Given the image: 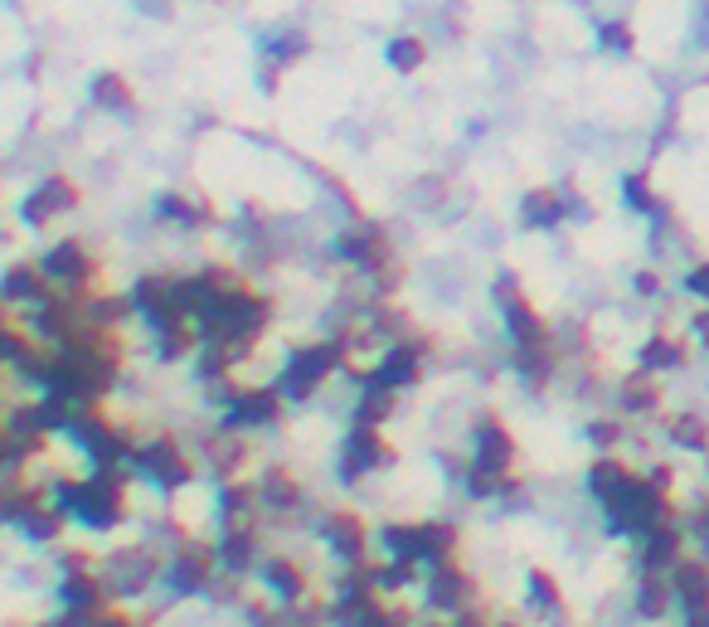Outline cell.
I'll return each mask as SVG.
<instances>
[{"instance_id": "1", "label": "cell", "mask_w": 709, "mask_h": 627, "mask_svg": "<svg viewBox=\"0 0 709 627\" xmlns=\"http://www.w3.org/2000/svg\"><path fill=\"white\" fill-rule=\"evenodd\" d=\"M49 501L93 535H112L131 521V472H88V477H54Z\"/></svg>"}, {"instance_id": "2", "label": "cell", "mask_w": 709, "mask_h": 627, "mask_svg": "<svg viewBox=\"0 0 709 627\" xmlns=\"http://www.w3.org/2000/svg\"><path fill=\"white\" fill-rule=\"evenodd\" d=\"M341 369H351V335H321V341L291 345L273 385L287 404H307V399H317Z\"/></svg>"}, {"instance_id": "3", "label": "cell", "mask_w": 709, "mask_h": 627, "mask_svg": "<svg viewBox=\"0 0 709 627\" xmlns=\"http://www.w3.org/2000/svg\"><path fill=\"white\" fill-rule=\"evenodd\" d=\"M375 550L385 559H403L413 569H437L453 565L461 550V531L453 521H385L375 531Z\"/></svg>"}, {"instance_id": "4", "label": "cell", "mask_w": 709, "mask_h": 627, "mask_svg": "<svg viewBox=\"0 0 709 627\" xmlns=\"http://www.w3.org/2000/svg\"><path fill=\"white\" fill-rule=\"evenodd\" d=\"M131 477L151 481L161 497H180V491L199 477V453L180 443L175 433H151V438H141L137 453H131Z\"/></svg>"}, {"instance_id": "5", "label": "cell", "mask_w": 709, "mask_h": 627, "mask_svg": "<svg viewBox=\"0 0 709 627\" xmlns=\"http://www.w3.org/2000/svg\"><path fill=\"white\" fill-rule=\"evenodd\" d=\"M98 574L112 593V603L122 598H137L151 584H161L165 574V555L151 550V540H137V545H117L112 555H98Z\"/></svg>"}, {"instance_id": "6", "label": "cell", "mask_w": 709, "mask_h": 627, "mask_svg": "<svg viewBox=\"0 0 709 627\" xmlns=\"http://www.w3.org/2000/svg\"><path fill=\"white\" fill-rule=\"evenodd\" d=\"M161 584L171 589V598H205V593H214V584H219V555H214V540L180 535L175 550L165 555Z\"/></svg>"}, {"instance_id": "7", "label": "cell", "mask_w": 709, "mask_h": 627, "mask_svg": "<svg viewBox=\"0 0 709 627\" xmlns=\"http://www.w3.org/2000/svg\"><path fill=\"white\" fill-rule=\"evenodd\" d=\"M287 399L277 395V385H233L219 399V429L224 433H258L283 423Z\"/></svg>"}, {"instance_id": "8", "label": "cell", "mask_w": 709, "mask_h": 627, "mask_svg": "<svg viewBox=\"0 0 709 627\" xmlns=\"http://www.w3.org/2000/svg\"><path fill=\"white\" fill-rule=\"evenodd\" d=\"M399 463V447L385 438V429H359L351 423L341 438V463H335V477L345 481V487H359V481L389 472V467Z\"/></svg>"}, {"instance_id": "9", "label": "cell", "mask_w": 709, "mask_h": 627, "mask_svg": "<svg viewBox=\"0 0 709 627\" xmlns=\"http://www.w3.org/2000/svg\"><path fill=\"white\" fill-rule=\"evenodd\" d=\"M39 273L49 277L54 293H93V283L103 277V263L88 253L83 239H59L39 253Z\"/></svg>"}, {"instance_id": "10", "label": "cell", "mask_w": 709, "mask_h": 627, "mask_svg": "<svg viewBox=\"0 0 709 627\" xmlns=\"http://www.w3.org/2000/svg\"><path fill=\"white\" fill-rule=\"evenodd\" d=\"M317 540L341 559L345 569H359L365 559H375V531L365 525V516L351 506H335L317 521Z\"/></svg>"}, {"instance_id": "11", "label": "cell", "mask_w": 709, "mask_h": 627, "mask_svg": "<svg viewBox=\"0 0 709 627\" xmlns=\"http://www.w3.org/2000/svg\"><path fill=\"white\" fill-rule=\"evenodd\" d=\"M423 365H427V341H393L375 355V365H369L355 385H375V389L403 395V389H413L423 379Z\"/></svg>"}, {"instance_id": "12", "label": "cell", "mask_w": 709, "mask_h": 627, "mask_svg": "<svg viewBox=\"0 0 709 627\" xmlns=\"http://www.w3.org/2000/svg\"><path fill=\"white\" fill-rule=\"evenodd\" d=\"M423 603H427V613H437V618H461L467 608H481V593H477V579L467 574V569L457 565H437V569H427L423 574Z\"/></svg>"}, {"instance_id": "13", "label": "cell", "mask_w": 709, "mask_h": 627, "mask_svg": "<svg viewBox=\"0 0 709 627\" xmlns=\"http://www.w3.org/2000/svg\"><path fill=\"white\" fill-rule=\"evenodd\" d=\"M83 205V190H78L73 175H44V181L20 200V224L25 229H49L54 219L73 215Z\"/></svg>"}, {"instance_id": "14", "label": "cell", "mask_w": 709, "mask_h": 627, "mask_svg": "<svg viewBox=\"0 0 709 627\" xmlns=\"http://www.w3.org/2000/svg\"><path fill=\"white\" fill-rule=\"evenodd\" d=\"M471 467H487V472H515L521 463V443H515L511 423L501 413H477L471 423Z\"/></svg>"}, {"instance_id": "15", "label": "cell", "mask_w": 709, "mask_h": 627, "mask_svg": "<svg viewBox=\"0 0 709 627\" xmlns=\"http://www.w3.org/2000/svg\"><path fill=\"white\" fill-rule=\"evenodd\" d=\"M214 555H219V574L224 579H253L258 565L267 559L263 525H229V531H219Z\"/></svg>"}, {"instance_id": "16", "label": "cell", "mask_w": 709, "mask_h": 627, "mask_svg": "<svg viewBox=\"0 0 709 627\" xmlns=\"http://www.w3.org/2000/svg\"><path fill=\"white\" fill-rule=\"evenodd\" d=\"M613 404H617V413H622L627 423H632V419L651 423V419H661V413H666V385H661V375H647V369L632 365L613 385Z\"/></svg>"}, {"instance_id": "17", "label": "cell", "mask_w": 709, "mask_h": 627, "mask_svg": "<svg viewBox=\"0 0 709 627\" xmlns=\"http://www.w3.org/2000/svg\"><path fill=\"white\" fill-rule=\"evenodd\" d=\"M258 584L267 589V598H273L277 608H301V603L311 598V574L301 569V559H291V555H267L263 565H258Z\"/></svg>"}, {"instance_id": "18", "label": "cell", "mask_w": 709, "mask_h": 627, "mask_svg": "<svg viewBox=\"0 0 709 627\" xmlns=\"http://www.w3.org/2000/svg\"><path fill=\"white\" fill-rule=\"evenodd\" d=\"M49 297H54V287H49V277L39 273L35 259H20V263H5V267H0V301H5V307L35 311V307H44Z\"/></svg>"}, {"instance_id": "19", "label": "cell", "mask_w": 709, "mask_h": 627, "mask_svg": "<svg viewBox=\"0 0 709 627\" xmlns=\"http://www.w3.org/2000/svg\"><path fill=\"white\" fill-rule=\"evenodd\" d=\"M258 501H263V516H297L307 506V487H301V477L291 467L273 463L258 472Z\"/></svg>"}, {"instance_id": "20", "label": "cell", "mask_w": 709, "mask_h": 627, "mask_svg": "<svg viewBox=\"0 0 709 627\" xmlns=\"http://www.w3.org/2000/svg\"><path fill=\"white\" fill-rule=\"evenodd\" d=\"M695 345L685 341V331H651L647 341L637 345V369H647V375H681L685 365H690Z\"/></svg>"}, {"instance_id": "21", "label": "cell", "mask_w": 709, "mask_h": 627, "mask_svg": "<svg viewBox=\"0 0 709 627\" xmlns=\"http://www.w3.org/2000/svg\"><path fill=\"white\" fill-rule=\"evenodd\" d=\"M59 603L69 613H107V608H117L98 569H69V574L59 579Z\"/></svg>"}, {"instance_id": "22", "label": "cell", "mask_w": 709, "mask_h": 627, "mask_svg": "<svg viewBox=\"0 0 709 627\" xmlns=\"http://www.w3.org/2000/svg\"><path fill=\"white\" fill-rule=\"evenodd\" d=\"M661 438H666L675 453L705 457L709 453V419H705V413H695V409L661 413Z\"/></svg>"}, {"instance_id": "23", "label": "cell", "mask_w": 709, "mask_h": 627, "mask_svg": "<svg viewBox=\"0 0 709 627\" xmlns=\"http://www.w3.org/2000/svg\"><path fill=\"white\" fill-rule=\"evenodd\" d=\"M88 98H93V107H103V112H137V88L127 83V73L122 69H103V73H93V83H88Z\"/></svg>"}, {"instance_id": "24", "label": "cell", "mask_w": 709, "mask_h": 627, "mask_svg": "<svg viewBox=\"0 0 709 627\" xmlns=\"http://www.w3.org/2000/svg\"><path fill=\"white\" fill-rule=\"evenodd\" d=\"M15 531L25 535L30 545H59L64 535H69V516H64L54 501H39L35 511H25V516H20Z\"/></svg>"}, {"instance_id": "25", "label": "cell", "mask_w": 709, "mask_h": 627, "mask_svg": "<svg viewBox=\"0 0 709 627\" xmlns=\"http://www.w3.org/2000/svg\"><path fill=\"white\" fill-rule=\"evenodd\" d=\"M622 205L632 209V215H641V219L671 215V205L661 200V190H656V181H651V171H627L622 175Z\"/></svg>"}, {"instance_id": "26", "label": "cell", "mask_w": 709, "mask_h": 627, "mask_svg": "<svg viewBox=\"0 0 709 627\" xmlns=\"http://www.w3.org/2000/svg\"><path fill=\"white\" fill-rule=\"evenodd\" d=\"M525 603H530L535 618H564V589H559V579L539 565L525 574Z\"/></svg>"}, {"instance_id": "27", "label": "cell", "mask_w": 709, "mask_h": 627, "mask_svg": "<svg viewBox=\"0 0 709 627\" xmlns=\"http://www.w3.org/2000/svg\"><path fill=\"white\" fill-rule=\"evenodd\" d=\"M393 413H399V395H393V389L359 385L355 409H351V423H359V429H385Z\"/></svg>"}, {"instance_id": "28", "label": "cell", "mask_w": 709, "mask_h": 627, "mask_svg": "<svg viewBox=\"0 0 709 627\" xmlns=\"http://www.w3.org/2000/svg\"><path fill=\"white\" fill-rule=\"evenodd\" d=\"M627 438H632V423H627L622 413H598V419L583 423V443L593 447V457L598 453H622Z\"/></svg>"}, {"instance_id": "29", "label": "cell", "mask_w": 709, "mask_h": 627, "mask_svg": "<svg viewBox=\"0 0 709 627\" xmlns=\"http://www.w3.org/2000/svg\"><path fill=\"white\" fill-rule=\"evenodd\" d=\"M385 64L393 73H419L427 64V39L413 35V30H399V35L385 39Z\"/></svg>"}, {"instance_id": "30", "label": "cell", "mask_w": 709, "mask_h": 627, "mask_svg": "<svg viewBox=\"0 0 709 627\" xmlns=\"http://www.w3.org/2000/svg\"><path fill=\"white\" fill-rule=\"evenodd\" d=\"M593 39H598L603 54H613V59H627V54H637V25L632 20H598L593 25Z\"/></svg>"}, {"instance_id": "31", "label": "cell", "mask_w": 709, "mask_h": 627, "mask_svg": "<svg viewBox=\"0 0 709 627\" xmlns=\"http://www.w3.org/2000/svg\"><path fill=\"white\" fill-rule=\"evenodd\" d=\"M156 215H161L165 224H175V229H199V224H205V209H199L190 195H180V190L156 195Z\"/></svg>"}, {"instance_id": "32", "label": "cell", "mask_w": 709, "mask_h": 627, "mask_svg": "<svg viewBox=\"0 0 709 627\" xmlns=\"http://www.w3.org/2000/svg\"><path fill=\"white\" fill-rule=\"evenodd\" d=\"M685 341L709 355V307H695L690 317H685Z\"/></svg>"}, {"instance_id": "33", "label": "cell", "mask_w": 709, "mask_h": 627, "mask_svg": "<svg viewBox=\"0 0 709 627\" xmlns=\"http://www.w3.org/2000/svg\"><path fill=\"white\" fill-rule=\"evenodd\" d=\"M632 293L637 297H661V293H666V277H661L656 273V267H637V273H632Z\"/></svg>"}, {"instance_id": "34", "label": "cell", "mask_w": 709, "mask_h": 627, "mask_svg": "<svg viewBox=\"0 0 709 627\" xmlns=\"http://www.w3.org/2000/svg\"><path fill=\"white\" fill-rule=\"evenodd\" d=\"M93 627H151V623L137 618V613H127V608H107L93 618Z\"/></svg>"}, {"instance_id": "35", "label": "cell", "mask_w": 709, "mask_h": 627, "mask_svg": "<svg viewBox=\"0 0 709 627\" xmlns=\"http://www.w3.org/2000/svg\"><path fill=\"white\" fill-rule=\"evenodd\" d=\"M10 327V307H5V301H0V331H5Z\"/></svg>"}, {"instance_id": "36", "label": "cell", "mask_w": 709, "mask_h": 627, "mask_svg": "<svg viewBox=\"0 0 709 627\" xmlns=\"http://www.w3.org/2000/svg\"><path fill=\"white\" fill-rule=\"evenodd\" d=\"M700 467H705V481H709V453H705V457H700Z\"/></svg>"}, {"instance_id": "37", "label": "cell", "mask_w": 709, "mask_h": 627, "mask_svg": "<svg viewBox=\"0 0 709 627\" xmlns=\"http://www.w3.org/2000/svg\"><path fill=\"white\" fill-rule=\"evenodd\" d=\"M496 627H521V623H496Z\"/></svg>"}, {"instance_id": "38", "label": "cell", "mask_w": 709, "mask_h": 627, "mask_svg": "<svg viewBox=\"0 0 709 627\" xmlns=\"http://www.w3.org/2000/svg\"><path fill=\"white\" fill-rule=\"evenodd\" d=\"M5 375H10V369H5V365H0V379H5Z\"/></svg>"}]
</instances>
